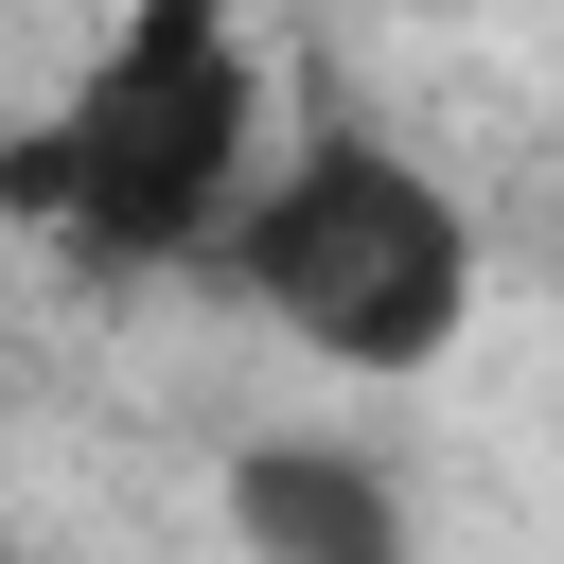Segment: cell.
<instances>
[{
  "mask_svg": "<svg viewBox=\"0 0 564 564\" xmlns=\"http://www.w3.org/2000/svg\"><path fill=\"white\" fill-rule=\"evenodd\" d=\"M247 176H264V70H247L229 0H141V18L53 88V123L18 141V212H35L70 264H106V282L194 264V247L247 212Z\"/></svg>",
  "mask_w": 564,
  "mask_h": 564,
  "instance_id": "7a4b0ae2",
  "label": "cell"
},
{
  "mask_svg": "<svg viewBox=\"0 0 564 564\" xmlns=\"http://www.w3.org/2000/svg\"><path fill=\"white\" fill-rule=\"evenodd\" d=\"M229 529H247V546H282V564H388V546H405V494H388L370 458L264 441V458H229Z\"/></svg>",
  "mask_w": 564,
  "mask_h": 564,
  "instance_id": "3957f363",
  "label": "cell"
},
{
  "mask_svg": "<svg viewBox=\"0 0 564 564\" xmlns=\"http://www.w3.org/2000/svg\"><path fill=\"white\" fill-rule=\"evenodd\" d=\"M212 264H229V300H247L282 352H317V370H352V388L441 370V352L476 335V300H494V247H476L458 176H423V159L370 141V123L264 141L247 212L212 229Z\"/></svg>",
  "mask_w": 564,
  "mask_h": 564,
  "instance_id": "6da1fadb",
  "label": "cell"
}]
</instances>
